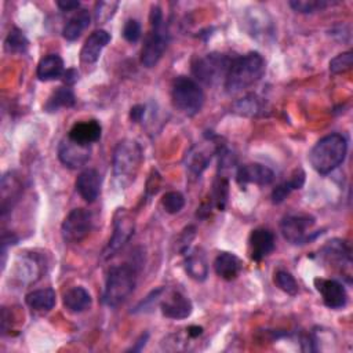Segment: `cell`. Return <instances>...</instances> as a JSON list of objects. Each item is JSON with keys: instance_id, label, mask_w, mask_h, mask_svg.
Listing matches in <instances>:
<instances>
[{"instance_id": "obj_17", "label": "cell", "mask_w": 353, "mask_h": 353, "mask_svg": "<svg viewBox=\"0 0 353 353\" xmlns=\"http://www.w3.org/2000/svg\"><path fill=\"white\" fill-rule=\"evenodd\" d=\"M214 144L211 140L208 142H206V145L197 144L195 145L185 158V163H186V169L193 174V175H200L208 166L211 156L214 152H217V148H210V145Z\"/></svg>"}, {"instance_id": "obj_3", "label": "cell", "mask_w": 353, "mask_h": 353, "mask_svg": "<svg viewBox=\"0 0 353 353\" xmlns=\"http://www.w3.org/2000/svg\"><path fill=\"white\" fill-rule=\"evenodd\" d=\"M346 152V138L342 134H330L313 147L309 155V162L319 174L327 175L343 163Z\"/></svg>"}, {"instance_id": "obj_44", "label": "cell", "mask_w": 353, "mask_h": 353, "mask_svg": "<svg viewBox=\"0 0 353 353\" xmlns=\"http://www.w3.org/2000/svg\"><path fill=\"white\" fill-rule=\"evenodd\" d=\"M78 79H79V74L75 69H69L64 74V82L67 86L75 85L78 82Z\"/></svg>"}, {"instance_id": "obj_42", "label": "cell", "mask_w": 353, "mask_h": 353, "mask_svg": "<svg viewBox=\"0 0 353 353\" xmlns=\"http://www.w3.org/2000/svg\"><path fill=\"white\" fill-rule=\"evenodd\" d=\"M145 115V107L144 105H136L130 111V119L136 123H140Z\"/></svg>"}, {"instance_id": "obj_15", "label": "cell", "mask_w": 353, "mask_h": 353, "mask_svg": "<svg viewBox=\"0 0 353 353\" xmlns=\"http://www.w3.org/2000/svg\"><path fill=\"white\" fill-rule=\"evenodd\" d=\"M162 313L167 319L184 320L192 313V302L180 291H173L160 302Z\"/></svg>"}, {"instance_id": "obj_20", "label": "cell", "mask_w": 353, "mask_h": 353, "mask_svg": "<svg viewBox=\"0 0 353 353\" xmlns=\"http://www.w3.org/2000/svg\"><path fill=\"white\" fill-rule=\"evenodd\" d=\"M214 269L221 279L232 281L240 275L243 262L232 253H220L214 261Z\"/></svg>"}, {"instance_id": "obj_13", "label": "cell", "mask_w": 353, "mask_h": 353, "mask_svg": "<svg viewBox=\"0 0 353 353\" xmlns=\"http://www.w3.org/2000/svg\"><path fill=\"white\" fill-rule=\"evenodd\" d=\"M275 180V173L259 163H251V164H244L240 166L236 171V181L240 186H247L248 184H255V185H269Z\"/></svg>"}, {"instance_id": "obj_9", "label": "cell", "mask_w": 353, "mask_h": 353, "mask_svg": "<svg viewBox=\"0 0 353 353\" xmlns=\"http://www.w3.org/2000/svg\"><path fill=\"white\" fill-rule=\"evenodd\" d=\"M93 218L85 208H74L63 222L61 233L68 243H81L92 231Z\"/></svg>"}, {"instance_id": "obj_37", "label": "cell", "mask_w": 353, "mask_h": 353, "mask_svg": "<svg viewBox=\"0 0 353 353\" xmlns=\"http://www.w3.org/2000/svg\"><path fill=\"white\" fill-rule=\"evenodd\" d=\"M142 30H141V24L137 20H129L125 27H123V38L129 42V43H137L141 38Z\"/></svg>"}, {"instance_id": "obj_39", "label": "cell", "mask_w": 353, "mask_h": 353, "mask_svg": "<svg viewBox=\"0 0 353 353\" xmlns=\"http://www.w3.org/2000/svg\"><path fill=\"white\" fill-rule=\"evenodd\" d=\"M292 191H294V188H292V185L290 184V181L280 184V185L276 186V188L273 189V192H272V202H273L275 204L283 203V202L287 199V196H288Z\"/></svg>"}, {"instance_id": "obj_29", "label": "cell", "mask_w": 353, "mask_h": 353, "mask_svg": "<svg viewBox=\"0 0 353 353\" xmlns=\"http://www.w3.org/2000/svg\"><path fill=\"white\" fill-rule=\"evenodd\" d=\"M233 111L242 116H258L264 111V104L261 98L250 94L233 104Z\"/></svg>"}, {"instance_id": "obj_12", "label": "cell", "mask_w": 353, "mask_h": 353, "mask_svg": "<svg viewBox=\"0 0 353 353\" xmlns=\"http://www.w3.org/2000/svg\"><path fill=\"white\" fill-rule=\"evenodd\" d=\"M316 290L320 292L323 302L330 309H342L347 303V292L339 281L334 279H314Z\"/></svg>"}, {"instance_id": "obj_2", "label": "cell", "mask_w": 353, "mask_h": 353, "mask_svg": "<svg viewBox=\"0 0 353 353\" xmlns=\"http://www.w3.org/2000/svg\"><path fill=\"white\" fill-rule=\"evenodd\" d=\"M138 269L134 264L112 266L108 272L103 302L109 308L122 305L136 290Z\"/></svg>"}, {"instance_id": "obj_23", "label": "cell", "mask_w": 353, "mask_h": 353, "mask_svg": "<svg viewBox=\"0 0 353 353\" xmlns=\"http://www.w3.org/2000/svg\"><path fill=\"white\" fill-rule=\"evenodd\" d=\"M92 295L85 287H72L64 295V306L72 313H82L92 306Z\"/></svg>"}, {"instance_id": "obj_21", "label": "cell", "mask_w": 353, "mask_h": 353, "mask_svg": "<svg viewBox=\"0 0 353 353\" xmlns=\"http://www.w3.org/2000/svg\"><path fill=\"white\" fill-rule=\"evenodd\" d=\"M185 270L188 276L196 281H204L208 276V262L202 248H195L186 253Z\"/></svg>"}, {"instance_id": "obj_35", "label": "cell", "mask_w": 353, "mask_h": 353, "mask_svg": "<svg viewBox=\"0 0 353 353\" xmlns=\"http://www.w3.org/2000/svg\"><path fill=\"white\" fill-rule=\"evenodd\" d=\"M228 188H229L228 180L225 177H218L214 184L213 195H214V203L220 210H224L228 202V192H229Z\"/></svg>"}, {"instance_id": "obj_25", "label": "cell", "mask_w": 353, "mask_h": 353, "mask_svg": "<svg viewBox=\"0 0 353 353\" xmlns=\"http://www.w3.org/2000/svg\"><path fill=\"white\" fill-rule=\"evenodd\" d=\"M323 255L324 258L331 262L336 264L338 266H350L352 259H350V248L347 244L339 239H334L327 243V246L323 248Z\"/></svg>"}, {"instance_id": "obj_14", "label": "cell", "mask_w": 353, "mask_h": 353, "mask_svg": "<svg viewBox=\"0 0 353 353\" xmlns=\"http://www.w3.org/2000/svg\"><path fill=\"white\" fill-rule=\"evenodd\" d=\"M248 250L250 257L261 262L275 250V236L269 229L258 228L251 232L248 237Z\"/></svg>"}, {"instance_id": "obj_38", "label": "cell", "mask_w": 353, "mask_h": 353, "mask_svg": "<svg viewBox=\"0 0 353 353\" xmlns=\"http://www.w3.org/2000/svg\"><path fill=\"white\" fill-rule=\"evenodd\" d=\"M20 268H21L20 276L23 279L28 277L30 280H35V276H38L41 273L39 265H38V262L34 258H25L23 261V264L20 265Z\"/></svg>"}, {"instance_id": "obj_19", "label": "cell", "mask_w": 353, "mask_h": 353, "mask_svg": "<svg viewBox=\"0 0 353 353\" xmlns=\"http://www.w3.org/2000/svg\"><path fill=\"white\" fill-rule=\"evenodd\" d=\"M103 134V127L100 122L97 120H86V122H79L74 125L71 129L68 137L82 145H90L100 141Z\"/></svg>"}, {"instance_id": "obj_22", "label": "cell", "mask_w": 353, "mask_h": 353, "mask_svg": "<svg viewBox=\"0 0 353 353\" xmlns=\"http://www.w3.org/2000/svg\"><path fill=\"white\" fill-rule=\"evenodd\" d=\"M38 78L42 82H50L60 79L65 74L64 61L58 54H49L41 60L38 65Z\"/></svg>"}, {"instance_id": "obj_18", "label": "cell", "mask_w": 353, "mask_h": 353, "mask_svg": "<svg viewBox=\"0 0 353 353\" xmlns=\"http://www.w3.org/2000/svg\"><path fill=\"white\" fill-rule=\"evenodd\" d=\"M76 191L89 203L98 199L101 192V175L94 169H87L82 171L76 180Z\"/></svg>"}, {"instance_id": "obj_45", "label": "cell", "mask_w": 353, "mask_h": 353, "mask_svg": "<svg viewBox=\"0 0 353 353\" xmlns=\"http://www.w3.org/2000/svg\"><path fill=\"white\" fill-rule=\"evenodd\" d=\"M202 332H203V328L199 327V325H191V327L188 328V334H189V336H192V338H197L199 335H202Z\"/></svg>"}, {"instance_id": "obj_46", "label": "cell", "mask_w": 353, "mask_h": 353, "mask_svg": "<svg viewBox=\"0 0 353 353\" xmlns=\"http://www.w3.org/2000/svg\"><path fill=\"white\" fill-rule=\"evenodd\" d=\"M147 339H148V334H145V336L142 335V336H141V339L137 342V345H136V346H133L130 350H141V349H142V346H145Z\"/></svg>"}, {"instance_id": "obj_6", "label": "cell", "mask_w": 353, "mask_h": 353, "mask_svg": "<svg viewBox=\"0 0 353 353\" xmlns=\"http://www.w3.org/2000/svg\"><path fill=\"white\" fill-rule=\"evenodd\" d=\"M232 60L220 53H211L196 60L192 67L193 76L206 86H214L226 78Z\"/></svg>"}, {"instance_id": "obj_7", "label": "cell", "mask_w": 353, "mask_h": 353, "mask_svg": "<svg viewBox=\"0 0 353 353\" xmlns=\"http://www.w3.org/2000/svg\"><path fill=\"white\" fill-rule=\"evenodd\" d=\"M314 218L308 214H290L283 218L280 224L283 237L295 246L306 244L319 236V232H314Z\"/></svg>"}, {"instance_id": "obj_33", "label": "cell", "mask_w": 353, "mask_h": 353, "mask_svg": "<svg viewBox=\"0 0 353 353\" xmlns=\"http://www.w3.org/2000/svg\"><path fill=\"white\" fill-rule=\"evenodd\" d=\"M162 206L164 208L166 213L169 214H177L180 213L184 206H185V197L182 196V193L177 192V191H171L167 192L163 199H162Z\"/></svg>"}, {"instance_id": "obj_11", "label": "cell", "mask_w": 353, "mask_h": 353, "mask_svg": "<svg viewBox=\"0 0 353 353\" xmlns=\"http://www.w3.org/2000/svg\"><path fill=\"white\" fill-rule=\"evenodd\" d=\"M92 158V147L72 141L69 137L63 140L58 147V159L68 169H82Z\"/></svg>"}, {"instance_id": "obj_32", "label": "cell", "mask_w": 353, "mask_h": 353, "mask_svg": "<svg viewBox=\"0 0 353 353\" xmlns=\"http://www.w3.org/2000/svg\"><path fill=\"white\" fill-rule=\"evenodd\" d=\"M275 284L288 295H297L299 291L297 280L287 270H277L275 273Z\"/></svg>"}, {"instance_id": "obj_40", "label": "cell", "mask_w": 353, "mask_h": 353, "mask_svg": "<svg viewBox=\"0 0 353 353\" xmlns=\"http://www.w3.org/2000/svg\"><path fill=\"white\" fill-rule=\"evenodd\" d=\"M195 226H188L184 233H182V237H181V251L182 253H186L188 247H189V243L192 242V239L195 237Z\"/></svg>"}, {"instance_id": "obj_27", "label": "cell", "mask_w": 353, "mask_h": 353, "mask_svg": "<svg viewBox=\"0 0 353 353\" xmlns=\"http://www.w3.org/2000/svg\"><path fill=\"white\" fill-rule=\"evenodd\" d=\"M90 25V14L87 10H79L76 12V14L65 24L64 30H63V36L69 41V42H75L78 41L82 34L85 32V30Z\"/></svg>"}, {"instance_id": "obj_43", "label": "cell", "mask_w": 353, "mask_h": 353, "mask_svg": "<svg viewBox=\"0 0 353 353\" xmlns=\"http://www.w3.org/2000/svg\"><path fill=\"white\" fill-rule=\"evenodd\" d=\"M57 6L63 12H74V10H78L81 8V3L76 2V0H64V2H58Z\"/></svg>"}, {"instance_id": "obj_5", "label": "cell", "mask_w": 353, "mask_h": 353, "mask_svg": "<svg viewBox=\"0 0 353 353\" xmlns=\"http://www.w3.org/2000/svg\"><path fill=\"white\" fill-rule=\"evenodd\" d=\"M171 98L174 107L186 116L197 115L204 104V93L199 83L186 76H178L173 83Z\"/></svg>"}, {"instance_id": "obj_4", "label": "cell", "mask_w": 353, "mask_h": 353, "mask_svg": "<svg viewBox=\"0 0 353 353\" xmlns=\"http://www.w3.org/2000/svg\"><path fill=\"white\" fill-rule=\"evenodd\" d=\"M144 162V152L141 145L134 140L120 141L114 152L112 166L116 182L122 188H127L134 182L141 164Z\"/></svg>"}, {"instance_id": "obj_26", "label": "cell", "mask_w": 353, "mask_h": 353, "mask_svg": "<svg viewBox=\"0 0 353 353\" xmlns=\"http://www.w3.org/2000/svg\"><path fill=\"white\" fill-rule=\"evenodd\" d=\"M56 291L53 288H42V290H35L30 292L25 297V301L30 308L38 312H49L54 308L56 305Z\"/></svg>"}, {"instance_id": "obj_16", "label": "cell", "mask_w": 353, "mask_h": 353, "mask_svg": "<svg viewBox=\"0 0 353 353\" xmlns=\"http://www.w3.org/2000/svg\"><path fill=\"white\" fill-rule=\"evenodd\" d=\"M111 42V35L104 30L94 31L85 42L81 52V61L86 65L96 64L100 60L103 50Z\"/></svg>"}, {"instance_id": "obj_34", "label": "cell", "mask_w": 353, "mask_h": 353, "mask_svg": "<svg viewBox=\"0 0 353 353\" xmlns=\"http://www.w3.org/2000/svg\"><path fill=\"white\" fill-rule=\"evenodd\" d=\"M118 8H119L118 2H98L96 5V12H94L96 23L98 24L108 23L115 16Z\"/></svg>"}, {"instance_id": "obj_10", "label": "cell", "mask_w": 353, "mask_h": 353, "mask_svg": "<svg viewBox=\"0 0 353 353\" xmlns=\"http://www.w3.org/2000/svg\"><path fill=\"white\" fill-rule=\"evenodd\" d=\"M169 34L164 27L152 28L151 34L147 38V42L141 52V64L145 68H153L162 60L163 54L167 50Z\"/></svg>"}, {"instance_id": "obj_41", "label": "cell", "mask_w": 353, "mask_h": 353, "mask_svg": "<svg viewBox=\"0 0 353 353\" xmlns=\"http://www.w3.org/2000/svg\"><path fill=\"white\" fill-rule=\"evenodd\" d=\"M288 181L292 185L294 191L295 189H301L303 186V184H305V173L301 169H298V170L294 171V174L291 175V178Z\"/></svg>"}, {"instance_id": "obj_28", "label": "cell", "mask_w": 353, "mask_h": 353, "mask_svg": "<svg viewBox=\"0 0 353 353\" xmlns=\"http://www.w3.org/2000/svg\"><path fill=\"white\" fill-rule=\"evenodd\" d=\"M76 104V97L69 86L58 87L45 105L47 112H57L61 108H72Z\"/></svg>"}, {"instance_id": "obj_30", "label": "cell", "mask_w": 353, "mask_h": 353, "mask_svg": "<svg viewBox=\"0 0 353 353\" xmlns=\"http://www.w3.org/2000/svg\"><path fill=\"white\" fill-rule=\"evenodd\" d=\"M328 6H332V3L325 2V0H292L290 2V8L301 14H313L327 9Z\"/></svg>"}, {"instance_id": "obj_24", "label": "cell", "mask_w": 353, "mask_h": 353, "mask_svg": "<svg viewBox=\"0 0 353 353\" xmlns=\"http://www.w3.org/2000/svg\"><path fill=\"white\" fill-rule=\"evenodd\" d=\"M21 192L20 180L14 175V173L5 174L2 178V214L6 215L9 210L13 207V202L19 200Z\"/></svg>"}, {"instance_id": "obj_36", "label": "cell", "mask_w": 353, "mask_h": 353, "mask_svg": "<svg viewBox=\"0 0 353 353\" xmlns=\"http://www.w3.org/2000/svg\"><path fill=\"white\" fill-rule=\"evenodd\" d=\"M352 64H353V54L352 52H346L330 61V71L334 75H339L349 71L352 68Z\"/></svg>"}, {"instance_id": "obj_1", "label": "cell", "mask_w": 353, "mask_h": 353, "mask_svg": "<svg viewBox=\"0 0 353 353\" xmlns=\"http://www.w3.org/2000/svg\"><path fill=\"white\" fill-rule=\"evenodd\" d=\"M264 74L265 60L257 52L232 60L225 78L226 93L236 94L254 86L262 79Z\"/></svg>"}, {"instance_id": "obj_8", "label": "cell", "mask_w": 353, "mask_h": 353, "mask_svg": "<svg viewBox=\"0 0 353 353\" xmlns=\"http://www.w3.org/2000/svg\"><path fill=\"white\" fill-rule=\"evenodd\" d=\"M136 231V221L133 215L126 208H119L114 217V233L112 237L104 250V258L115 255L120 248H123Z\"/></svg>"}, {"instance_id": "obj_31", "label": "cell", "mask_w": 353, "mask_h": 353, "mask_svg": "<svg viewBox=\"0 0 353 353\" xmlns=\"http://www.w3.org/2000/svg\"><path fill=\"white\" fill-rule=\"evenodd\" d=\"M28 39L25 38L24 32L20 30H13L5 42V49L8 53H25L28 49Z\"/></svg>"}]
</instances>
